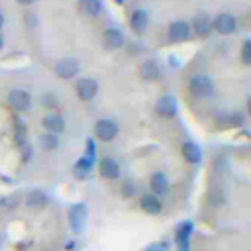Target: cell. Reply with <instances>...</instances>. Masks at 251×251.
I'll use <instances>...</instances> for the list:
<instances>
[{
	"label": "cell",
	"mask_w": 251,
	"mask_h": 251,
	"mask_svg": "<svg viewBox=\"0 0 251 251\" xmlns=\"http://www.w3.org/2000/svg\"><path fill=\"white\" fill-rule=\"evenodd\" d=\"M20 149H22V157H24V161H27V159L31 157V153H33V149H31V145H29V143L22 145Z\"/></svg>",
	"instance_id": "obj_29"
},
{
	"label": "cell",
	"mask_w": 251,
	"mask_h": 251,
	"mask_svg": "<svg viewBox=\"0 0 251 251\" xmlns=\"http://www.w3.org/2000/svg\"><path fill=\"white\" fill-rule=\"evenodd\" d=\"M84 157H88V159H92V161H94V157H96V143H94L92 137L86 139V153H84Z\"/></svg>",
	"instance_id": "obj_28"
},
{
	"label": "cell",
	"mask_w": 251,
	"mask_h": 251,
	"mask_svg": "<svg viewBox=\"0 0 251 251\" xmlns=\"http://www.w3.org/2000/svg\"><path fill=\"white\" fill-rule=\"evenodd\" d=\"M235 25H237V22H235L233 14H229V12H222V14H218L216 20L212 22V29L218 31V33H222V35H229V33H233V31H235Z\"/></svg>",
	"instance_id": "obj_6"
},
{
	"label": "cell",
	"mask_w": 251,
	"mask_h": 251,
	"mask_svg": "<svg viewBox=\"0 0 251 251\" xmlns=\"http://www.w3.org/2000/svg\"><path fill=\"white\" fill-rule=\"evenodd\" d=\"M114 2H116V4H122V2H124V0H114Z\"/></svg>",
	"instance_id": "obj_33"
},
{
	"label": "cell",
	"mask_w": 251,
	"mask_h": 251,
	"mask_svg": "<svg viewBox=\"0 0 251 251\" xmlns=\"http://www.w3.org/2000/svg\"><path fill=\"white\" fill-rule=\"evenodd\" d=\"M139 71H141V76H143L145 80H157V78L161 76V69H159V65H157L153 59L143 61Z\"/></svg>",
	"instance_id": "obj_20"
},
{
	"label": "cell",
	"mask_w": 251,
	"mask_h": 251,
	"mask_svg": "<svg viewBox=\"0 0 251 251\" xmlns=\"http://www.w3.org/2000/svg\"><path fill=\"white\" fill-rule=\"evenodd\" d=\"M0 245H2V235H0Z\"/></svg>",
	"instance_id": "obj_34"
},
{
	"label": "cell",
	"mask_w": 251,
	"mask_h": 251,
	"mask_svg": "<svg viewBox=\"0 0 251 251\" xmlns=\"http://www.w3.org/2000/svg\"><path fill=\"white\" fill-rule=\"evenodd\" d=\"M190 35H192V29H190V25H188L186 22H182V20L173 22V24L169 25V41H173V43L186 41V39H190Z\"/></svg>",
	"instance_id": "obj_9"
},
{
	"label": "cell",
	"mask_w": 251,
	"mask_h": 251,
	"mask_svg": "<svg viewBox=\"0 0 251 251\" xmlns=\"http://www.w3.org/2000/svg\"><path fill=\"white\" fill-rule=\"evenodd\" d=\"M118 131H120L118 124L114 120H110V118H100L94 124V137L100 139V141H106V143L112 141L118 135Z\"/></svg>",
	"instance_id": "obj_3"
},
{
	"label": "cell",
	"mask_w": 251,
	"mask_h": 251,
	"mask_svg": "<svg viewBox=\"0 0 251 251\" xmlns=\"http://www.w3.org/2000/svg\"><path fill=\"white\" fill-rule=\"evenodd\" d=\"M92 165H94L92 159H88V157H80V159L75 163V176H76V178H86L88 173L92 171Z\"/></svg>",
	"instance_id": "obj_22"
},
{
	"label": "cell",
	"mask_w": 251,
	"mask_h": 251,
	"mask_svg": "<svg viewBox=\"0 0 251 251\" xmlns=\"http://www.w3.org/2000/svg\"><path fill=\"white\" fill-rule=\"evenodd\" d=\"M8 104H10V108L16 110V112H25V110L31 106V96H29V92L24 90V88H12V90L8 92Z\"/></svg>",
	"instance_id": "obj_4"
},
{
	"label": "cell",
	"mask_w": 251,
	"mask_h": 251,
	"mask_svg": "<svg viewBox=\"0 0 251 251\" xmlns=\"http://www.w3.org/2000/svg\"><path fill=\"white\" fill-rule=\"evenodd\" d=\"M122 196L124 198H133L135 196V192H137V184L133 182V180H126L124 184H122Z\"/></svg>",
	"instance_id": "obj_25"
},
{
	"label": "cell",
	"mask_w": 251,
	"mask_h": 251,
	"mask_svg": "<svg viewBox=\"0 0 251 251\" xmlns=\"http://www.w3.org/2000/svg\"><path fill=\"white\" fill-rule=\"evenodd\" d=\"M139 206H141V210H143L145 214H149V216H157V214H161V210H163V202H161V198L155 196V194H143L141 200H139Z\"/></svg>",
	"instance_id": "obj_12"
},
{
	"label": "cell",
	"mask_w": 251,
	"mask_h": 251,
	"mask_svg": "<svg viewBox=\"0 0 251 251\" xmlns=\"http://www.w3.org/2000/svg\"><path fill=\"white\" fill-rule=\"evenodd\" d=\"M147 25H149V16L145 10H133L131 12V18H129V27L133 33L141 35L147 31Z\"/></svg>",
	"instance_id": "obj_11"
},
{
	"label": "cell",
	"mask_w": 251,
	"mask_h": 251,
	"mask_svg": "<svg viewBox=\"0 0 251 251\" xmlns=\"http://www.w3.org/2000/svg\"><path fill=\"white\" fill-rule=\"evenodd\" d=\"M192 222H182L176 226L175 229V243L176 245H184V243H190V235H192Z\"/></svg>",
	"instance_id": "obj_19"
},
{
	"label": "cell",
	"mask_w": 251,
	"mask_h": 251,
	"mask_svg": "<svg viewBox=\"0 0 251 251\" xmlns=\"http://www.w3.org/2000/svg\"><path fill=\"white\" fill-rule=\"evenodd\" d=\"M98 173H100V176L106 178V180H116V178H120L122 169H120V163H118L116 159L104 157V159L98 163Z\"/></svg>",
	"instance_id": "obj_8"
},
{
	"label": "cell",
	"mask_w": 251,
	"mask_h": 251,
	"mask_svg": "<svg viewBox=\"0 0 251 251\" xmlns=\"http://www.w3.org/2000/svg\"><path fill=\"white\" fill-rule=\"evenodd\" d=\"M39 147H41L43 151H55V149L59 147V137L45 131V133L39 135Z\"/></svg>",
	"instance_id": "obj_24"
},
{
	"label": "cell",
	"mask_w": 251,
	"mask_h": 251,
	"mask_svg": "<svg viewBox=\"0 0 251 251\" xmlns=\"http://www.w3.org/2000/svg\"><path fill=\"white\" fill-rule=\"evenodd\" d=\"M2 45H4V39H2V35H0V49H2Z\"/></svg>",
	"instance_id": "obj_32"
},
{
	"label": "cell",
	"mask_w": 251,
	"mask_h": 251,
	"mask_svg": "<svg viewBox=\"0 0 251 251\" xmlns=\"http://www.w3.org/2000/svg\"><path fill=\"white\" fill-rule=\"evenodd\" d=\"M190 29H194L200 37H208V35L212 33V20H210L206 14H196L194 24H192Z\"/></svg>",
	"instance_id": "obj_17"
},
{
	"label": "cell",
	"mask_w": 251,
	"mask_h": 251,
	"mask_svg": "<svg viewBox=\"0 0 251 251\" xmlns=\"http://www.w3.org/2000/svg\"><path fill=\"white\" fill-rule=\"evenodd\" d=\"M14 141H16L18 147H22V145L27 143V127H25V124L22 120H16L14 122Z\"/></svg>",
	"instance_id": "obj_23"
},
{
	"label": "cell",
	"mask_w": 251,
	"mask_h": 251,
	"mask_svg": "<svg viewBox=\"0 0 251 251\" xmlns=\"http://www.w3.org/2000/svg\"><path fill=\"white\" fill-rule=\"evenodd\" d=\"M145 251H169V243L167 241H153L145 247Z\"/></svg>",
	"instance_id": "obj_27"
},
{
	"label": "cell",
	"mask_w": 251,
	"mask_h": 251,
	"mask_svg": "<svg viewBox=\"0 0 251 251\" xmlns=\"http://www.w3.org/2000/svg\"><path fill=\"white\" fill-rule=\"evenodd\" d=\"M180 151H182L184 161H188V163H192V165H196V163L202 161V149H200L196 143H192V141H184Z\"/></svg>",
	"instance_id": "obj_18"
},
{
	"label": "cell",
	"mask_w": 251,
	"mask_h": 251,
	"mask_svg": "<svg viewBox=\"0 0 251 251\" xmlns=\"http://www.w3.org/2000/svg\"><path fill=\"white\" fill-rule=\"evenodd\" d=\"M18 2H20L22 6H29V4H33L35 0H18Z\"/></svg>",
	"instance_id": "obj_30"
},
{
	"label": "cell",
	"mask_w": 251,
	"mask_h": 251,
	"mask_svg": "<svg viewBox=\"0 0 251 251\" xmlns=\"http://www.w3.org/2000/svg\"><path fill=\"white\" fill-rule=\"evenodd\" d=\"M188 90L196 98H208L214 92V80L208 75H192L188 80Z\"/></svg>",
	"instance_id": "obj_2"
},
{
	"label": "cell",
	"mask_w": 251,
	"mask_h": 251,
	"mask_svg": "<svg viewBox=\"0 0 251 251\" xmlns=\"http://www.w3.org/2000/svg\"><path fill=\"white\" fill-rule=\"evenodd\" d=\"M67 218H69V226L75 233H82L84 227H86V220H88V210H86V204L84 202H76L69 208L67 212Z\"/></svg>",
	"instance_id": "obj_1"
},
{
	"label": "cell",
	"mask_w": 251,
	"mask_h": 251,
	"mask_svg": "<svg viewBox=\"0 0 251 251\" xmlns=\"http://www.w3.org/2000/svg\"><path fill=\"white\" fill-rule=\"evenodd\" d=\"M76 73H78V61H76L75 57H65V59L57 61V65H55V75H57L59 78L69 80V78H73Z\"/></svg>",
	"instance_id": "obj_7"
},
{
	"label": "cell",
	"mask_w": 251,
	"mask_h": 251,
	"mask_svg": "<svg viewBox=\"0 0 251 251\" xmlns=\"http://www.w3.org/2000/svg\"><path fill=\"white\" fill-rule=\"evenodd\" d=\"M241 61L243 65H249L251 63V41H243V47H241Z\"/></svg>",
	"instance_id": "obj_26"
},
{
	"label": "cell",
	"mask_w": 251,
	"mask_h": 251,
	"mask_svg": "<svg viewBox=\"0 0 251 251\" xmlns=\"http://www.w3.org/2000/svg\"><path fill=\"white\" fill-rule=\"evenodd\" d=\"M78 10H80L84 16L96 18V16L102 12V2H100V0H80Z\"/></svg>",
	"instance_id": "obj_21"
},
{
	"label": "cell",
	"mask_w": 251,
	"mask_h": 251,
	"mask_svg": "<svg viewBox=\"0 0 251 251\" xmlns=\"http://www.w3.org/2000/svg\"><path fill=\"white\" fill-rule=\"evenodd\" d=\"M149 188L153 190L151 194H155V196L165 194V192L169 190V178H167V175H165V173H161V171L153 173V175H151V178H149Z\"/></svg>",
	"instance_id": "obj_14"
},
{
	"label": "cell",
	"mask_w": 251,
	"mask_h": 251,
	"mask_svg": "<svg viewBox=\"0 0 251 251\" xmlns=\"http://www.w3.org/2000/svg\"><path fill=\"white\" fill-rule=\"evenodd\" d=\"M124 41H126V37H124V33H122L118 27H108V29H104V45H106L108 49H120V47L124 45Z\"/></svg>",
	"instance_id": "obj_15"
},
{
	"label": "cell",
	"mask_w": 251,
	"mask_h": 251,
	"mask_svg": "<svg viewBox=\"0 0 251 251\" xmlns=\"http://www.w3.org/2000/svg\"><path fill=\"white\" fill-rule=\"evenodd\" d=\"M41 126L45 127L47 133H53V135L65 131V120H63L59 114H47V116H43Z\"/></svg>",
	"instance_id": "obj_13"
},
{
	"label": "cell",
	"mask_w": 251,
	"mask_h": 251,
	"mask_svg": "<svg viewBox=\"0 0 251 251\" xmlns=\"http://www.w3.org/2000/svg\"><path fill=\"white\" fill-rule=\"evenodd\" d=\"M155 112L161 118H173L176 114V98L173 94H163L155 102Z\"/></svg>",
	"instance_id": "obj_10"
},
{
	"label": "cell",
	"mask_w": 251,
	"mask_h": 251,
	"mask_svg": "<svg viewBox=\"0 0 251 251\" xmlns=\"http://www.w3.org/2000/svg\"><path fill=\"white\" fill-rule=\"evenodd\" d=\"M2 25H4V14L0 12V27H2Z\"/></svg>",
	"instance_id": "obj_31"
},
{
	"label": "cell",
	"mask_w": 251,
	"mask_h": 251,
	"mask_svg": "<svg viewBox=\"0 0 251 251\" xmlns=\"http://www.w3.org/2000/svg\"><path fill=\"white\" fill-rule=\"evenodd\" d=\"M45 204H47V194L41 188H33L31 192H27L25 206L29 210H41V208H45Z\"/></svg>",
	"instance_id": "obj_16"
},
{
	"label": "cell",
	"mask_w": 251,
	"mask_h": 251,
	"mask_svg": "<svg viewBox=\"0 0 251 251\" xmlns=\"http://www.w3.org/2000/svg\"><path fill=\"white\" fill-rule=\"evenodd\" d=\"M75 92H76V96H78L80 100L88 102V100H92V98L98 94V82H96L94 78H88V76L78 78L76 84H75Z\"/></svg>",
	"instance_id": "obj_5"
}]
</instances>
